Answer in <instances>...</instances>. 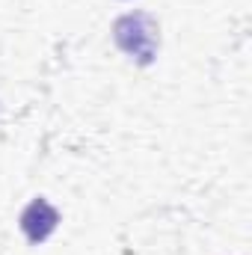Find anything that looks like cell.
<instances>
[{"mask_svg": "<svg viewBox=\"0 0 252 255\" xmlns=\"http://www.w3.org/2000/svg\"><path fill=\"white\" fill-rule=\"evenodd\" d=\"M60 226V211L48 202V199H33L24 211H21V232L30 244H45Z\"/></svg>", "mask_w": 252, "mask_h": 255, "instance_id": "7a4b0ae2", "label": "cell"}, {"mask_svg": "<svg viewBox=\"0 0 252 255\" xmlns=\"http://www.w3.org/2000/svg\"><path fill=\"white\" fill-rule=\"evenodd\" d=\"M113 39L116 45L125 51L130 60L139 65H151L160 48V33H157V21L145 12H130L116 18L113 24Z\"/></svg>", "mask_w": 252, "mask_h": 255, "instance_id": "6da1fadb", "label": "cell"}]
</instances>
